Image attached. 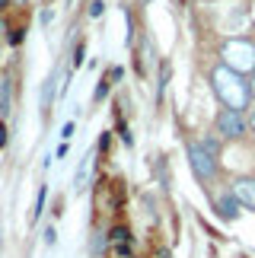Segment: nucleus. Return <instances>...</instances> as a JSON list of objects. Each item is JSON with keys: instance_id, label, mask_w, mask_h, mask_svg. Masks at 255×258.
<instances>
[{"instance_id": "nucleus-2", "label": "nucleus", "mask_w": 255, "mask_h": 258, "mask_svg": "<svg viewBox=\"0 0 255 258\" xmlns=\"http://www.w3.org/2000/svg\"><path fill=\"white\" fill-rule=\"evenodd\" d=\"M188 160H192V169H195V175H198L201 182H208V178H214V172H217L214 153H211L204 144H192V147H188Z\"/></svg>"}, {"instance_id": "nucleus-11", "label": "nucleus", "mask_w": 255, "mask_h": 258, "mask_svg": "<svg viewBox=\"0 0 255 258\" xmlns=\"http://www.w3.org/2000/svg\"><path fill=\"white\" fill-rule=\"evenodd\" d=\"M102 13V0H93L90 4V16H99Z\"/></svg>"}, {"instance_id": "nucleus-14", "label": "nucleus", "mask_w": 255, "mask_h": 258, "mask_svg": "<svg viewBox=\"0 0 255 258\" xmlns=\"http://www.w3.org/2000/svg\"><path fill=\"white\" fill-rule=\"evenodd\" d=\"M4 147H7V124L0 121V150H4Z\"/></svg>"}, {"instance_id": "nucleus-16", "label": "nucleus", "mask_w": 255, "mask_h": 258, "mask_svg": "<svg viewBox=\"0 0 255 258\" xmlns=\"http://www.w3.org/2000/svg\"><path fill=\"white\" fill-rule=\"evenodd\" d=\"M252 127H255V112H252Z\"/></svg>"}, {"instance_id": "nucleus-12", "label": "nucleus", "mask_w": 255, "mask_h": 258, "mask_svg": "<svg viewBox=\"0 0 255 258\" xmlns=\"http://www.w3.org/2000/svg\"><path fill=\"white\" fill-rule=\"evenodd\" d=\"M83 64V45H77V51H74V67H80Z\"/></svg>"}, {"instance_id": "nucleus-13", "label": "nucleus", "mask_w": 255, "mask_h": 258, "mask_svg": "<svg viewBox=\"0 0 255 258\" xmlns=\"http://www.w3.org/2000/svg\"><path fill=\"white\" fill-rule=\"evenodd\" d=\"M105 93H109V83H105V80H102V83H99V86H96V99H102V96H105Z\"/></svg>"}, {"instance_id": "nucleus-15", "label": "nucleus", "mask_w": 255, "mask_h": 258, "mask_svg": "<svg viewBox=\"0 0 255 258\" xmlns=\"http://www.w3.org/2000/svg\"><path fill=\"white\" fill-rule=\"evenodd\" d=\"M4 7H7V0H0V10H4Z\"/></svg>"}, {"instance_id": "nucleus-7", "label": "nucleus", "mask_w": 255, "mask_h": 258, "mask_svg": "<svg viewBox=\"0 0 255 258\" xmlns=\"http://www.w3.org/2000/svg\"><path fill=\"white\" fill-rule=\"evenodd\" d=\"M57 80H61V74H51L45 80V86H42V112H48V108H51V102H54V89H57Z\"/></svg>"}, {"instance_id": "nucleus-6", "label": "nucleus", "mask_w": 255, "mask_h": 258, "mask_svg": "<svg viewBox=\"0 0 255 258\" xmlns=\"http://www.w3.org/2000/svg\"><path fill=\"white\" fill-rule=\"evenodd\" d=\"M233 195L239 198V204L255 207V182H249V178H242V182L233 185Z\"/></svg>"}, {"instance_id": "nucleus-10", "label": "nucleus", "mask_w": 255, "mask_h": 258, "mask_svg": "<svg viewBox=\"0 0 255 258\" xmlns=\"http://www.w3.org/2000/svg\"><path fill=\"white\" fill-rule=\"evenodd\" d=\"M45 242H48V245H54V242H57V233H54V226H48V230H45Z\"/></svg>"}, {"instance_id": "nucleus-1", "label": "nucleus", "mask_w": 255, "mask_h": 258, "mask_svg": "<svg viewBox=\"0 0 255 258\" xmlns=\"http://www.w3.org/2000/svg\"><path fill=\"white\" fill-rule=\"evenodd\" d=\"M214 89H217V96L227 102V108H246V102H249V96H252V89H249V83L239 77V71L236 67H217L214 71Z\"/></svg>"}, {"instance_id": "nucleus-8", "label": "nucleus", "mask_w": 255, "mask_h": 258, "mask_svg": "<svg viewBox=\"0 0 255 258\" xmlns=\"http://www.w3.org/2000/svg\"><path fill=\"white\" fill-rule=\"evenodd\" d=\"M10 112V80H0V118Z\"/></svg>"}, {"instance_id": "nucleus-3", "label": "nucleus", "mask_w": 255, "mask_h": 258, "mask_svg": "<svg viewBox=\"0 0 255 258\" xmlns=\"http://www.w3.org/2000/svg\"><path fill=\"white\" fill-rule=\"evenodd\" d=\"M242 131H246V121H242V115L236 108H223L217 115V134L220 137H242Z\"/></svg>"}, {"instance_id": "nucleus-5", "label": "nucleus", "mask_w": 255, "mask_h": 258, "mask_svg": "<svg viewBox=\"0 0 255 258\" xmlns=\"http://www.w3.org/2000/svg\"><path fill=\"white\" fill-rule=\"evenodd\" d=\"M217 214L223 217V220H236L239 217V198L236 195H223L217 201Z\"/></svg>"}, {"instance_id": "nucleus-9", "label": "nucleus", "mask_w": 255, "mask_h": 258, "mask_svg": "<svg viewBox=\"0 0 255 258\" xmlns=\"http://www.w3.org/2000/svg\"><path fill=\"white\" fill-rule=\"evenodd\" d=\"M42 207H45V185L38 188V195H35V211H32V220H38V214H42Z\"/></svg>"}, {"instance_id": "nucleus-4", "label": "nucleus", "mask_w": 255, "mask_h": 258, "mask_svg": "<svg viewBox=\"0 0 255 258\" xmlns=\"http://www.w3.org/2000/svg\"><path fill=\"white\" fill-rule=\"evenodd\" d=\"M93 166H96V156H93V153H86V156H83V163H80V169H77V175H74V185H77V191H83V188L90 185Z\"/></svg>"}, {"instance_id": "nucleus-17", "label": "nucleus", "mask_w": 255, "mask_h": 258, "mask_svg": "<svg viewBox=\"0 0 255 258\" xmlns=\"http://www.w3.org/2000/svg\"><path fill=\"white\" fill-rule=\"evenodd\" d=\"M19 4H23V0H19Z\"/></svg>"}]
</instances>
